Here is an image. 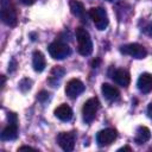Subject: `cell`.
I'll use <instances>...</instances> for the list:
<instances>
[{
	"label": "cell",
	"instance_id": "cell-7",
	"mask_svg": "<svg viewBox=\"0 0 152 152\" xmlns=\"http://www.w3.org/2000/svg\"><path fill=\"white\" fill-rule=\"evenodd\" d=\"M83 91H84V84L82 81H80L77 78L70 80L65 86V94L70 99H76Z\"/></svg>",
	"mask_w": 152,
	"mask_h": 152
},
{
	"label": "cell",
	"instance_id": "cell-25",
	"mask_svg": "<svg viewBox=\"0 0 152 152\" xmlns=\"http://www.w3.org/2000/svg\"><path fill=\"white\" fill-rule=\"evenodd\" d=\"M122 151H131V147L125 146V147H121V148H119V150H118V152H122Z\"/></svg>",
	"mask_w": 152,
	"mask_h": 152
},
{
	"label": "cell",
	"instance_id": "cell-13",
	"mask_svg": "<svg viewBox=\"0 0 152 152\" xmlns=\"http://www.w3.org/2000/svg\"><path fill=\"white\" fill-rule=\"evenodd\" d=\"M151 138V132L150 129L146 127V126H140L137 128V132H135V137H134V141L138 144V145H141L146 141H148Z\"/></svg>",
	"mask_w": 152,
	"mask_h": 152
},
{
	"label": "cell",
	"instance_id": "cell-9",
	"mask_svg": "<svg viewBox=\"0 0 152 152\" xmlns=\"http://www.w3.org/2000/svg\"><path fill=\"white\" fill-rule=\"evenodd\" d=\"M57 142L62 147V150L70 152L74 150V146H75V137L72 133L62 132L57 135Z\"/></svg>",
	"mask_w": 152,
	"mask_h": 152
},
{
	"label": "cell",
	"instance_id": "cell-10",
	"mask_svg": "<svg viewBox=\"0 0 152 152\" xmlns=\"http://www.w3.org/2000/svg\"><path fill=\"white\" fill-rule=\"evenodd\" d=\"M110 77L114 80V82L116 84H119L121 87H127L131 82V76H129L128 71L125 69H115Z\"/></svg>",
	"mask_w": 152,
	"mask_h": 152
},
{
	"label": "cell",
	"instance_id": "cell-4",
	"mask_svg": "<svg viewBox=\"0 0 152 152\" xmlns=\"http://www.w3.org/2000/svg\"><path fill=\"white\" fill-rule=\"evenodd\" d=\"M99 107H100V102L96 97H91L86 101V103L83 104V108H82V114H83V120L87 124H90L95 119Z\"/></svg>",
	"mask_w": 152,
	"mask_h": 152
},
{
	"label": "cell",
	"instance_id": "cell-17",
	"mask_svg": "<svg viewBox=\"0 0 152 152\" xmlns=\"http://www.w3.org/2000/svg\"><path fill=\"white\" fill-rule=\"evenodd\" d=\"M69 6H70L71 13L75 17H78V18L83 17V14H84V6H83V4L81 1H78V0H70Z\"/></svg>",
	"mask_w": 152,
	"mask_h": 152
},
{
	"label": "cell",
	"instance_id": "cell-26",
	"mask_svg": "<svg viewBox=\"0 0 152 152\" xmlns=\"http://www.w3.org/2000/svg\"><path fill=\"white\" fill-rule=\"evenodd\" d=\"M107 1H114V0H107Z\"/></svg>",
	"mask_w": 152,
	"mask_h": 152
},
{
	"label": "cell",
	"instance_id": "cell-19",
	"mask_svg": "<svg viewBox=\"0 0 152 152\" xmlns=\"http://www.w3.org/2000/svg\"><path fill=\"white\" fill-rule=\"evenodd\" d=\"M31 84H32V81H31V80H28V78H24V80L20 81V83H19V88H20L21 91H27V90L31 88Z\"/></svg>",
	"mask_w": 152,
	"mask_h": 152
},
{
	"label": "cell",
	"instance_id": "cell-20",
	"mask_svg": "<svg viewBox=\"0 0 152 152\" xmlns=\"http://www.w3.org/2000/svg\"><path fill=\"white\" fill-rule=\"evenodd\" d=\"M142 32L150 37H152V23H148L147 25H145L142 27Z\"/></svg>",
	"mask_w": 152,
	"mask_h": 152
},
{
	"label": "cell",
	"instance_id": "cell-21",
	"mask_svg": "<svg viewBox=\"0 0 152 152\" xmlns=\"http://www.w3.org/2000/svg\"><path fill=\"white\" fill-rule=\"evenodd\" d=\"M48 97H49V93H48V91H44V90H43V91H40V93L38 94V100L42 101V102L45 101V100H48Z\"/></svg>",
	"mask_w": 152,
	"mask_h": 152
},
{
	"label": "cell",
	"instance_id": "cell-23",
	"mask_svg": "<svg viewBox=\"0 0 152 152\" xmlns=\"http://www.w3.org/2000/svg\"><path fill=\"white\" fill-rule=\"evenodd\" d=\"M23 150H33V151H36V148H33L31 146H21V147H19V151H23Z\"/></svg>",
	"mask_w": 152,
	"mask_h": 152
},
{
	"label": "cell",
	"instance_id": "cell-27",
	"mask_svg": "<svg viewBox=\"0 0 152 152\" xmlns=\"http://www.w3.org/2000/svg\"><path fill=\"white\" fill-rule=\"evenodd\" d=\"M151 150H152V147H151Z\"/></svg>",
	"mask_w": 152,
	"mask_h": 152
},
{
	"label": "cell",
	"instance_id": "cell-1",
	"mask_svg": "<svg viewBox=\"0 0 152 152\" xmlns=\"http://www.w3.org/2000/svg\"><path fill=\"white\" fill-rule=\"evenodd\" d=\"M0 17L6 25L12 27L17 25V12L12 0H0Z\"/></svg>",
	"mask_w": 152,
	"mask_h": 152
},
{
	"label": "cell",
	"instance_id": "cell-3",
	"mask_svg": "<svg viewBox=\"0 0 152 152\" xmlns=\"http://www.w3.org/2000/svg\"><path fill=\"white\" fill-rule=\"evenodd\" d=\"M89 15L97 30L102 31L108 26V15L103 7H93L89 10Z\"/></svg>",
	"mask_w": 152,
	"mask_h": 152
},
{
	"label": "cell",
	"instance_id": "cell-8",
	"mask_svg": "<svg viewBox=\"0 0 152 152\" xmlns=\"http://www.w3.org/2000/svg\"><path fill=\"white\" fill-rule=\"evenodd\" d=\"M116 139V131L113 128H106L100 131L96 134V142L100 146H107L110 145Z\"/></svg>",
	"mask_w": 152,
	"mask_h": 152
},
{
	"label": "cell",
	"instance_id": "cell-12",
	"mask_svg": "<svg viewBox=\"0 0 152 152\" xmlns=\"http://www.w3.org/2000/svg\"><path fill=\"white\" fill-rule=\"evenodd\" d=\"M101 91H102L103 96L107 100H109V101L116 100L119 97V95H120L118 88L114 87V86H112V84H109V83H103L102 87H101Z\"/></svg>",
	"mask_w": 152,
	"mask_h": 152
},
{
	"label": "cell",
	"instance_id": "cell-15",
	"mask_svg": "<svg viewBox=\"0 0 152 152\" xmlns=\"http://www.w3.org/2000/svg\"><path fill=\"white\" fill-rule=\"evenodd\" d=\"M18 137V124L10 122L7 127L4 128L1 133V139L2 140H14Z\"/></svg>",
	"mask_w": 152,
	"mask_h": 152
},
{
	"label": "cell",
	"instance_id": "cell-24",
	"mask_svg": "<svg viewBox=\"0 0 152 152\" xmlns=\"http://www.w3.org/2000/svg\"><path fill=\"white\" fill-rule=\"evenodd\" d=\"M24 5H32L34 2V0H20Z\"/></svg>",
	"mask_w": 152,
	"mask_h": 152
},
{
	"label": "cell",
	"instance_id": "cell-22",
	"mask_svg": "<svg viewBox=\"0 0 152 152\" xmlns=\"http://www.w3.org/2000/svg\"><path fill=\"white\" fill-rule=\"evenodd\" d=\"M147 114H148V116L152 119V102L148 104V107H147Z\"/></svg>",
	"mask_w": 152,
	"mask_h": 152
},
{
	"label": "cell",
	"instance_id": "cell-18",
	"mask_svg": "<svg viewBox=\"0 0 152 152\" xmlns=\"http://www.w3.org/2000/svg\"><path fill=\"white\" fill-rule=\"evenodd\" d=\"M64 72L65 71H64V69L62 66H53L52 70H51V72H50V75H51V78H56L57 80V77L61 78L64 75Z\"/></svg>",
	"mask_w": 152,
	"mask_h": 152
},
{
	"label": "cell",
	"instance_id": "cell-16",
	"mask_svg": "<svg viewBox=\"0 0 152 152\" xmlns=\"http://www.w3.org/2000/svg\"><path fill=\"white\" fill-rule=\"evenodd\" d=\"M32 65L33 69L38 72L43 71L46 66V62H45V57L40 51H34L33 52V58H32Z\"/></svg>",
	"mask_w": 152,
	"mask_h": 152
},
{
	"label": "cell",
	"instance_id": "cell-2",
	"mask_svg": "<svg viewBox=\"0 0 152 152\" xmlns=\"http://www.w3.org/2000/svg\"><path fill=\"white\" fill-rule=\"evenodd\" d=\"M76 39L78 45V52L82 56H89L93 52V42L88 31L83 27L76 28Z\"/></svg>",
	"mask_w": 152,
	"mask_h": 152
},
{
	"label": "cell",
	"instance_id": "cell-11",
	"mask_svg": "<svg viewBox=\"0 0 152 152\" xmlns=\"http://www.w3.org/2000/svg\"><path fill=\"white\" fill-rule=\"evenodd\" d=\"M137 86H138V89L141 93L147 94V93L152 91V75L148 74V72L141 74L139 76V78H138Z\"/></svg>",
	"mask_w": 152,
	"mask_h": 152
},
{
	"label": "cell",
	"instance_id": "cell-6",
	"mask_svg": "<svg viewBox=\"0 0 152 152\" xmlns=\"http://www.w3.org/2000/svg\"><path fill=\"white\" fill-rule=\"evenodd\" d=\"M120 51H121L122 53L128 55V56H131V57H133V58H137V59H141V58L146 57V55H147L146 49H145L142 45L138 44V43L126 44V45L121 46Z\"/></svg>",
	"mask_w": 152,
	"mask_h": 152
},
{
	"label": "cell",
	"instance_id": "cell-5",
	"mask_svg": "<svg viewBox=\"0 0 152 152\" xmlns=\"http://www.w3.org/2000/svg\"><path fill=\"white\" fill-rule=\"evenodd\" d=\"M49 53L55 59H64L71 53V50L69 45L62 42H55L49 45Z\"/></svg>",
	"mask_w": 152,
	"mask_h": 152
},
{
	"label": "cell",
	"instance_id": "cell-14",
	"mask_svg": "<svg viewBox=\"0 0 152 152\" xmlns=\"http://www.w3.org/2000/svg\"><path fill=\"white\" fill-rule=\"evenodd\" d=\"M55 115L62 121H69L72 118V110L66 104H61L55 109Z\"/></svg>",
	"mask_w": 152,
	"mask_h": 152
}]
</instances>
